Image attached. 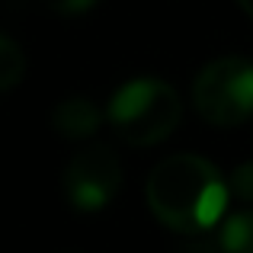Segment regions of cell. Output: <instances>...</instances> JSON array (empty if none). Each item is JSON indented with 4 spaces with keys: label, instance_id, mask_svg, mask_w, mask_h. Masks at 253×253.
I'll list each match as a JSON object with an SVG mask.
<instances>
[{
    "label": "cell",
    "instance_id": "1",
    "mask_svg": "<svg viewBox=\"0 0 253 253\" xmlns=\"http://www.w3.org/2000/svg\"><path fill=\"white\" fill-rule=\"evenodd\" d=\"M231 186L221 170L199 154H170L151 170L144 183L148 209L164 228L199 234L221 221Z\"/></svg>",
    "mask_w": 253,
    "mask_h": 253
},
{
    "label": "cell",
    "instance_id": "2",
    "mask_svg": "<svg viewBox=\"0 0 253 253\" xmlns=\"http://www.w3.org/2000/svg\"><path fill=\"white\" fill-rule=\"evenodd\" d=\"M106 119L125 144L151 148L176 131L183 119V99L161 77H135L112 93Z\"/></svg>",
    "mask_w": 253,
    "mask_h": 253
},
{
    "label": "cell",
    "instance_id": "3",
    "mask_svg": "<svg viewBox=\"0 0 253 253\" xmlns=\"http://www.w3.org/2000/svg\"><path fill=\"white\" fill-rule=\"evenodd\" d=\"M192 103L209 125L228 128L253 116V61L241 55L215 58L192 81Z\"/></svg>",
    "mask_w": 253,
    "mask_h": 253
},
{
    "label": "cell",
    "instance_id": "4",
    "mask_svg": "<svg viewBox=\"0 0 253 253\" xmlns=\"http://www.w3.org/2000/svg\"><path fill=\"white\" fill-rule=\"evenodd\" d=\"M122 186V164L106 144H86L64 167V196L77 211H99Z\"/></svg>",
    "mask_w": 253,
    "mask_h": 253
},
{
    "label": "cell",
    "instance_id": "5",
    "mask_svg": "<svg viewBox=\"0 0 253 253\" xmlns=\"http://www.w3.org/2000/svg\"><path fill=\"white\" fill-rule=\"evenodd\" d=\"M103 125V109L86 96H68L51 112V128L68 141H84Z\"/></svg>",
    "mask_w": 253,
    "mask_h": 253
},
{
    "label": "cell",
    "instance_id": "6",
    "mask_svg": "<svg viewBox=\"0 0 253 253\" xmlns=\"http://www.w3.org/2000/svg\"><path fill=\"white\" fill-rule=\"evenodd\" d=\"M218 244L224 253H253V209L234 211L224 218Z\"/></svg>",
    "mask_w": 253,
    "mask_h": 253
},
{
    "label": "cell",
    "instance_id": "7",
    "mask_svg": "<svg viewBox=\"0 0 253 253\" xmlns=\"http://www.w3.org/2000/svg\"><path fill=\"white\" fill-rule=\"evenodd\" d=\"M26 77V51L16 39L0 32V93H10Z\"/></svg>",
    "mask_w": 253,
    "mask_h": 253
},
{
    "label": "cell",
    "instance_id": "8",
    "mask_svg": "<svg viewBox=\"0 0 253 253\" xmlns=\"http://www.w3.org/2000/svg\"><path fill=\"white\" fill-rule=\"evenodd\" d=\"M228 186H231V192H234L241 202L253 205V161L237 164L234 173H231V179H228Z\"/></svg>",
    "mask_w": 253,
    "mask_h": 253
},
{
    "label": "cell",
    "instance_id": "9",
    "mask_svg": "<svg viewBox=\"0 0 253 253\" xmlns=\"http://www.w3.org/2000/svg\"><path fill=\"white\" fill-rule=\"evenodd\" d=\"M45 10L61 13V16H77V13H86L96 0H39Z\"/></svg>",
    "mask_w": 253,
    "mask_h": 253
},
{
    "label": "cell",
    "instance_id": "10",
    "mask_svg": "<svg viewBox=\"0 0 253 253\" xmlns=\"http://www.w3.org/2000/svg\"><path fill=\"white\" fill-rule=\"evenodd\" d=\"M237 6H241L244 13H247V16L253 19V0H237Z\"/></svg>",
    "mask_w": 253,
    "mask_h": 253
},
{
    "label": "cell",
    "instance_id": "11",
    "mask_svg": "<svg viewBox=\"0 0 253 253\" xmlns=\"http://www.w3.org/2000/svg\"><path fill=\"white\" fill-rule=\"evenodd\" d=\"M192 253H215V250H205V247H196Z\"/></svg>",
    "mask_w": 253,
    "mask_h": 253
}]
</instances>
